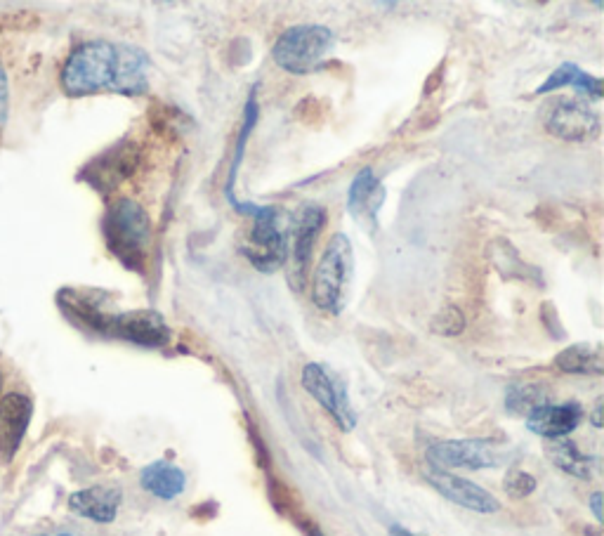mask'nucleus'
Masks as SVG:
<instances>
[{
  "label": "nucleus",
  "mask_w": 604,
  "mask_h": 536,
  "mask_svg": "<svg viewBox=\"0 0 604 536\" xmlns=\"http://www.w3.org/2000/svg\"><path fill=\"white\" fill-rule=\"evenodd\" d=\"M8 119V78H5V69L0 67V130Z\"/></svg>",
  "instance_id": "obj_26"
},
{
  "label": "nucleus",
  "mask_w": 604,
  "mask_h": 536,
  "mask_svg": "<svg viewBox=\"0 0 604 536\" xmlns=\"http://www.w3.org/2000/svg\"><path fill=\"white\" fill-rule=\"evenodd\" d=\"M548 133L564 142H590L600 133V116L588 104L576 100H562L550 111Z\"/></svg>",
  "instance_id": "obj_10"
},
{
  "label": "nucleus",
  "mask_w": 604,
  "mask_h": 536,
  "mask_svg": "<svg viewBox=\"0 0 604 536\" xmlns=\"http://www.w3.org/2000/svg\"><path fill=\"white\" fill-rule=\"evenodd\" d=\"M326 208L314 201H305L288 222V260H291V281L293 291L305 289L307 267H310L314 246L319 234L326 227Z\"/></svg>",
  "instance_id": "obj_6"
},
{
  "label": "nucleus",
  "mask_w": 604,
  "mask_h": 536,
  "mask_svg": "<svg viewBox=\"0 0 604 536\" xmlns=\"http://www.w3.org/2000/svg\"><path fill=\"white\" fill-rule=\"evenodd\" d=\"M425 477H428L430 485L435 487L444 499H449L451 503H458V506L468 508V511L489 515L501 508V503H498L496 496H491L487 489L475 485V482L465 480V477L453 475L449 470L430 468L425 470Z\"/></svg>",
  "instance_id": "obj_11"
},
{
  "label": "nucleus",
  "mask_w": 604,
  "mask_h": 536,
  "mask_svg": "<svg viewBox=\"0 0 604 536\" xmlns=\"http://www.w3.org/2000/svg\"><path fill=\"white\" fill-rule=\"evenodd\" d=\"M302 388L326 409V414L336 421L340 430H352L357 426V414L352 409L345 383L328 366L317 362L307 364L302 369Z\"/></svg>",
  "instance_id": "obj_7"
},
{
  "label": "nucleus",
  "mask_w": 604,
  "mask_h": 536,
  "mask_svg": "<svg viewBox=\"0 0 604 536\" xmlns=\"http://www.w3.org/2000/svg\"><path fill=\"white\" fill-rule=\"evenodd\" d=\"M385 201V185L376 178V173L369 166L361 168L354 175L350 192H347V211L357 222L366 227V230H376L378 215Z\"/></svg>",
  "instance_id": "obj_13"
},
{
  "label": "nucleus",
  "mask_w": 604,
  "mask_h": 536,
  "mask_svg": "<svg viewBox=\"0 0 604 536\" xmlns=\"http://www.w3.org/2000/svg\"><path fill=\"white\" fill-rule=\"evenodd\" d=\"M31 421L29 397L12 392L0 400V456L10 461L24 440L26 428Z\"/></svg>",
  "instance_id": "obj_14"
},
{
  "label": "nucleus",
  "mask_w": 604,
  "mask_h": 536,
  "mask_svg": "<svg viewBox=\"0 0 604 536\" xmlns=\"http://www.w3.org/2000/svg\"><path fill=\"white\" fill-rule=\"evenodd\" d=\"M354 253L347 234H333L312 277V303L331 317H340L350 300Z\"/></svg>",
  "instance_id": "obj_3"
},
{
  "label": "nucleus",
  "mask_w": 604,
  "mask_h": 536,
  "mask_svg": "<svg viewBox=\"0 0 604 536\" xmlns=\"http://www.w3.org/2000/svg\"><path fill=\"white\" fill-rule=\"evenodd\" d=\"M255 121H258V102H255V90H253L251 97H248V102H246V109H244V126H241L239 140H236V152H234L232 166H229V178H227V187H225V194H227V201H229V204H232V206L236 208V211L244 213V215H255V213H258V208H260V206H255V204H241V201L236 199V194H234L236 173H239L241 161H244V149H246L248 135L253 133Z\"/></svg>",
  "instance_id": "obj_20"
},
{
  "label": "nucleus",
  "mask_w": 604,
  "mask_h": 536,
  "mask_svg": "<svg viewBox=\"0 0 604 536\" xmlns=\"http://www.w3.org/2000/svg\"><path fill=\"white\" fill-rule=\"evenodd\" d=\"M140 485L144 492L163 501H173L185 492L187 475L185 470L173 466L168 461H154L140 473Z\"/></svg>",
  "instance_id": "obj_18"
},
{
  "label": "nucleus",
  "mask_w": 604,
  "mask_h": 536,
  "mask_svg": "<svg viewBox=\"0 0 604 536\" xmlns=\"http://www.w3.org/2000/svg\"><path fill=\"white\" fill-rule=\"evenodd\" d=\"M137 166H140V149L135 147V142H128V145L109 149L107 154L90 163L85 178L100 192H109V189H116L121 182L133 178Z\"/></svg>",
  "instance_id": "obj_12"
},
{
  "label": "nucleus",
  "mask_w": 604,
  "mask_h": 536,
  "mask_svg": "<svg viewBox=\"0 0 604 536\" xmlns=\"http://www.w3.org/2000/svg\"><path fill=\"white\" fill-rule=\"evenodd\" d=\"M546 454L550 456V461L567 475L579 477V480H590V475H593V459L583 454V451L576 447V442L567 440V437L550 440Z\"/></svg>",
  "instance_id": "obj_22"
},
{
  "label": "nucleus",
  "mask_w": 604,
  "mask_h": 536,
  "mask_svg": "<svg viewBox=\"0 0 604 536\" xmlns=\"http://www.w3.org/2000/svg\"><path fill=\"white\" fill-rule=\"evenodd\" d=\"M583 421V409L579 404H543L527 416V426L531 433L546 437V440H560L579 428Z\"/></svg>",
  "instance_id": "obj_15"
},
{
  "label": "nucleus",
  "mask_w": 604,
  "mask_h": 536,
  "mask_svg": "<svg viewBox=\"0 0 604 536\" xmlns=\"http://www.w3.org/2000/svg\"><path fill=\"white\" fill-rule=\"evenodd\" d=\"M0 385H3V381H0Z\"/></svg>",
  "instance_id": "obj_31"
},
{
  "label": "nucleus",
  "mask_w": 604,
  "mask_h": 536,
  "mask_svg": "<svg viewBox=\"0 0 604 536\" xmlns=\"http://www.w3.org/2000/svg\"><path fill=\"white\" fill-rule=\"evenodd\" d=\"M111 336L140 345V348H166L173 338V331L161 312L156 310H133L121 312L111 324Z\"/></svg>",
  "instance_id": "obj_9"
},
{
  "label": "nucleus",
  "mask_w": 604,
  "mask_h": 536,
  "mask_svg": "<svg viewBox=\"0 0 604 536\" xmlns=\"http://www.w3.org/2000/svg\"><path fill=\"white\" fill-rule=\"evenodd\" d=\"M590 508H593L595 520H602V494L600 492H595L593 496H590Z\"/></svg>",
  "instance_id": "obj_27"
},
{
  "label": "nucleus",
  "mask_w": 604,
  "mask_h": 536,
  "mask_svg": "<svg viewBox=\"0 0 604 536\" xmlns=\"http://www.w3.org/2000/svg\"><path fill=\"white\" fill-rule=\"evenodd\" d=\"M151 60L133 45L93 41L76 48L62 69V88L71 97L116 90L121 95H144L149 88Z\"/></svg>",
  "instance_id": "obj_1"
},
{
  "label": "nucleus",
  "mask_w": 604,
  "mask_h": 536,
  "mask_svg": "<svg viewBox=\"0 0 604 536\" xmlns=\"http://www.w3.org/2000/svg\"><path fill=\"white\" fill-rule=\"evenodd\" d=\"M503 489L512 499H527L529 494L536 492V477L524 473V470H510V473L505 475Z\"/></svg>",
  "instance_id": "obj_25"
},
{
  "label": "nucleus",
  "mask_w": 604,
  "mask_h": 536,
  "mask_svg": "<svg viewBox=\"0 0 604 536\" xmlns=\"http://www.w3.org/2000/svg\"><path fill=\"white\" fill-rule=\"evenodd\" d=\"M430 468L449 470V468H496L501 466L505 454L489 440H446L437 442L428 449Z\"/></svg>",
  "instance_id": "obj_8"
},
{
  "label": "nucleus",
  "mask_w": 604,
  "mask_h": 536,
  "mask_svg": "<svg viewBox=\"0 0 604 536\" xmlns=\"http://www.w3.org/2000/svg\"><path fill=\"white\" fill-rule=\"evenodd\" d=\"M41 536H74V534H69V532H57V534H41Z\"/></svg>",
  "instance_id": "obj_29"
},
{
  "label": "nucleus",
  "mask_w": 604,
  "mask_h": 536,
  "mask_svg": "<svg viewBox=\"0 0 604 536\" xmlns=\"http://www.w3.org/2000/svg\"><path fill=\"white\" fill-rule=\"evenodd\" d=\"M104 239L109 251L121 260L128 270H147L151 246V220L144 208L133 199H118L109 206L102 222Z\"/></svg>",
  "instance_id": "obj_2"
},
{
  "label": "nucleus",
  "mask_w": 604,
  "mask_h": 536,
  "mask_svg": "<svg viewBox=\"0 0 604 536\" xmlns=\"http://www.w3.org/2000/svg\"><path fill=\"white\" fill-rule=\"evenodd\" d=\"M336 36L321 24L291 26L274 43L272 57L288 74H312L324 64V57L331 52Z\"/></svg>",
  "instance_id": "obj_4"
},
{
  "label": "nucleus",
  "mask_w": 604,
  "mask_h": 536,
  "mask_svg": "<svg viewBox=\"0 0 604 536\" xmlns=\"http://www.w3.org/2000/svg\"><path fill=\"white\" fill-rule=\"evenodd\" d=\"M121 489L114 487H90V489H81V492L71 494L69 499V508L81 518H88L93 522H100V525H107V522H114L118 515V508H121Z\"/></svg>",
  "instance_id": "obj_17"
},
{
  "label": "nucleus",
  "mask_w": 604,
  "mask_h": 536,
  "mask_svg": "<svg viewBox=\"0 0 604 536\" xmlns=\"http://www.w3.org/2000/svg\"><path fill=\"white\" fill-rule=\"evenodd\" d=\"M463 329H465L463 312L453 305L444 307V310L435 317V322H432V331L439 333V336H458V333H463Z\"/></svg>",
  "instance_id": "obj_24"
},
{
  "label": "nucleus",
  "mask_w": 604,
  "mask_h": 536,
  "mask_svg": "<svg viewBox=\"0 0 604 536\" xmlns=\"http://www.w3.org/2000/svg\"><path fill=\"white\" fill-rule=\"evenodd\" d=\"M555 366L564 374H590L600 376L604 371V357L602 345L595 343H576L564 348L560 355L555 357Z\"/></svg>",
  "instance_id": "obj_21"
},
{
  "label": "nucleus",
  "mask_w": 604,
  "mask_h": 536,
  "mask_svg": "<svg viewBox=\"0 0 604 536\" xmlns=\"http://www.w3.org/2000/svg\"><path fill=\"white\" fill-rule=\"evenodd\" d=\"M312 536H321V534H317V532H312Z\"/></svg>",
  "instance_id": "obj_30"
},
{
  "label": "nucleus",
  "mask_w": 604,
  "mask_h": 536,
  "mask_svg": "<svg viewBox=\"0 0 604 536\" xmlns=\"http://www.w3.org/2000/svg\"><path fill=\"white\" fill-rule=\"evenodd\" d=\"M390 536H413V534H409V532H404V529H395V532H392Z\"/></svg>",
  "instance_id": "obj_28"
},
{
  "label": "nucleus",
  "mask_w": 604,
  "mask_h": 536,
  "mask_svg": "<svg viewBox=\"0 0 604 536\" xmlns=\"http://www.w3.org/2000/svg\"><path fill=\"white\" fill-rule=\"evenodd\" d=\"M557 88H576L581 95L590 97V100H602V78L590 76L583 71L579 64L574 62H564L557 67L553 74H550L546 81L541 83V86L536 88V95H546L553 93Z\"/></svg>",
  "instance_id": "obj_19"
},
{
  "label": "nucleus",
  "mask_w": 604,
  "mask_h": 536,
  "mask_svg": "<svg viewBox=\"0 0 604 536\" xmlns=\"http://www.w3.org/2000/svg\"><path fill=\"white\" fill-rule=\"evenodd\" d=\"M244 253L258 272L272 274L288 263V215L279 206H260Z\"/></svg>",
  "instance_id": "obj_5"
},
{
  "label": "nucleus",
  "mask_w": 604,
  "mask_h": 536,
  "mask_svg": "<svg viewBox=\"0 0 604 536\" xmlns=\"http://www.w3.org/2000/svg\"><path fill=\"white\" fill-rule=\"evenodd\" d=\"M59 305L67 312L69 317H74L78 324L85 329H93L97 333H111V324H114L116 312H111L104 307L100 298H95L93 293H83L76 289L59 291Z\"/></svg>",
  "instance_id": "obj_16"
},
{
  "label": "nucleus",
  "mask_w": 604,
  "mask_h": 536,
  "mask_svg": "<svg viewBox=\"0 0 604 536\" xmlns=\"http://www.w3.org/2000/svg\"><path fill=\"white\" fill-rule=\"evenodd\" d=\"M546 402V395H543L538 388H517L508 395V409L515 411V414H531V411L543 407Z\"/></svg>",
  "instance_id": "obj_23"
}]
</instances>
